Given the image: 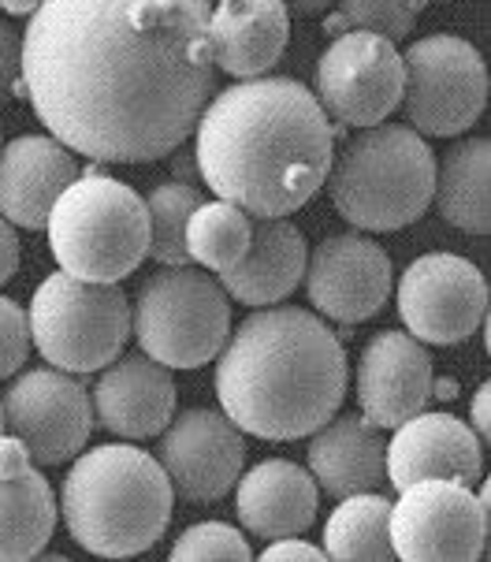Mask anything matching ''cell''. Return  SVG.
Instances as JSON below:
<instances>
[{"mask_svg": "<svg viewBox=\"0 0 491 562\" xmlns=\"http://www.w3.org/2000/svg\"><path fill=\"white\" fill-rule=\"evenodd\" d=\"M213 0H42L23 31V90L45 131L93 165H153L216 93Z\"/></svg>", "mask_w": 491, "mask_h": 562, "instance_id": "obj_1", "label": "cell"}, {"mask_svg": "<svg viewBox=\"0 0 491 562\" xmlns=\"http://www.w3.org/2000/svg\"><path fill=\"white\" fill-rule=\"evenodd\" d=\"M191 138L202 183L250 216L298 213L335 157V123L313 90L279 75L216 90Z\"/></svg>", "mask_w": 491, "mask_h": 562, "instance_id": "obj_2", "label": "cell"}, {"mask_svg": "<svg viewBox=\"0 0 491 562\" xmlns=\"http://www.w3.org/2000/svg\"><path fill=\"white\" fill-rule=\"evenodd\" d=\"M216 361V398L258 440H301L339 414L351 366L339 331L313 310L261 306L228 331Z\"/></svg>", "mask_w": 491, "mask_h": 562, "instance_id": "obj_3", "label": "cell"}, {"mask_svg": "<svg viewBox=\"0 0 491 562\" xmlns=\"http://www.w3.org/2000/svg\"><path fill=\"white\" fill-rule=\"evenodd\" d=\"M68 537L98 559H135L172 526L175 492L157 454L130 440L82 447L60 484Z\"/></svg>", "mask_w": 491, "mask_h": 562, "instance_id": "obj_4", "label": "cell"}, {"mask_svg": "<svg viewBox=\"0 0 491 562\" xmlns=\"http://www.w3.org/2000/svg\"><path fill=\"white\" fill-rule=\"evenodd\" d=\"M328 198L357 232H402L432 209L436 154L410 123L357 127L328 168Z\"/></svg>", "mask_w": 491, "mask_h": 562, "instance_id": "obj_5", "label": "cell"}, {"mask_svg": "<svg viewBox=\"0 0 491 562\" xmlns=\"http://www.w3.org/2000/svg\"><path fill=\"white\" fill-rule=\"evenodd\" d=\"M45 235L60 272L93 283H123L149 257L146 198L105 171H82L56 198Z\"/></svg>", "mask_w": 491, "mask_h": 562, "instance_id": "obj_6", "label": "cell"}, {"mask_svg": "<svg viewBox=\"0 0 491 562\" xmlns=\"http://www.w3.org/2000/svg\"><path fill=\"white\" fill-rule=\"evenodd\" d=\"M231 331V299L197 265H160L130 299V336L164 369H202Z\"/></svg>", "mask_w": 491, "mask_h": 562, "instance_id": "obj_7", "label": "cell"}, {"mask_svg": "<svg viewBox=\"0 0 491 562\" xmlns=\"http://www.w3.org/2000/svg\"><path fill=\"white\" fill-rule=\"evenodd\" d=\"M31 347L71 376L101 373L130 339V299L119 283L53 272L31 299Z\"/></svg>", "mask_w": 491, "mask_h": 562, "instance_id": "obj_8", "label": "cell"}, {"mask_svg": "<svg viewBox=\"0 0 491 562\" xmlns=\"http://www.w3.org/2000/svg\"><path fill=\"white\" fill-rule=\"evenodd\" d=\"M402 116L424 138H458L488 109V64L458 34H424L402 53Z\"/></svg>", "mask_w": 491, "mask_h": 562, "instance_id": "obj_9", "label": "cell"}, {"mask_svg": "<svg viewBox=\"0 0 491 562\" xmlns=\"http://www.w3.org/2000/svg\"><path fill=\"white\" fill-rule=\"evenodd\" d=\"M488 484L421 477L391 499V548L406 562H473L488 551Z\"/></svg>", "mask_w": 491, "mask_h": 562, "instance_id": "obj_10", "label": "cell"}, {"mask_svg": "<svg viewBox=\"0 0 491 562\" xmlns=\"http://www.w3.org/2000/svg\"><path fill=\"white\" fill-rule=\"evenodd\" d=\"M402 53L368 31L335 34L313 68V98L324 116L346 131L384 123L402 101Z\"/></svg>", "mask_w": 491, "mask_h": 562, "instance_id": "obj_11", "label": "cell"}, {"mask_svg": "<svg viewBox=\"0 0 491 562\" xmlns=\"http://www.w3.org/2000/svg\"><path fill=\"white\" fill-rule=\"evenodd\" d=\"M391 291L399 321L424 347H455L484 328L488 280L469 257L421 254Z\"/></svg>", "mask_w": 491, "mask_h": 562, "instance_id": "obj_12", "label": "cell"}, {"mask_svg": "<svg viewBox=\"0 0 491 562\" xmlns=\"http://www.w3.org/2000/svg\"><path fill=\"white\" fill-rule=\"evenodd\" d=\"M4 432L23 440L37 465L71 462L93 432L90 392L64 369H19L0 395Z\"/></svg>", "mask_w": 491, "mask_h": 562, "instance_id": "obj_13", "label": "cell"}, {"mask_svg": "<svg viewBox=\"0 0 491 562\" xmlns=\"http://www.w3.org/2000/svg\"><path fill=\"white\" fill-rule=\"evenodd\" d=\"M306 299L320 317L339 324L373 321L395 288L391 257L368 232H332L306 257Z\"/></svg>", "mask_w": 491, "mask_h": 562, "instance_id": "obj_14", "label": "cell"}, {"mask_svg": "<svg viewBox=\"0 0 491 562\" xmlns=\"http://www.w3.org/2000/svg\"><path fill=\"white\" fill-rule=\"evenodd\" d=\"M172 492L186 503H216L231 495L246 465V432L224 409L191 406L164 425L157 443Z\"/></svg>", "mask_w": 491, "mask_h": 562, "instance_id": "obj_15", "label": "cell"}, {"mask_svg": "<svg viewBox=\"0 0 491 562\" xmlns=\"http://www.w3.org/2000/svg\"><path fill=\"white\" fill-rule=\"evenodd\" d=\"M432 387H436L432 355L410 331L384 328L365 342L354 373V395L357 414L368 425L384 428V432L399 428L406 417L429 406Z\"/></svg>", "mask_w": 491, "mask_h": 562, "instance_id": "obj_16", "label": "cell"}, {"mask_svg": "<svg viewBox=\"0 0 491 562\" xmlns=\"http://www.w3.org/2000/svg\"><path fill=\"white\" fill-rule=\"evenodd\" d=\"M484 451L480 436L447 409H421L391 428L387 440V484L395 492L421 477H447L477 484L484 477Z\"/></svg>", "mask_w": 491, "mask_h": 562, "instance_id": "obj_17", "label": "cell"}, {"mask_svg": "<svg viewBox=\"0 0 491 562\" xmlns=\"http://www.w3.org/2000/svg\"><path fill=\"white\" fill-rule=\"evenodd\" d=\"M175 380L149 355H119L98 373L90 387L93 425H101L116 440H153L175 417Z\"/></svg>", "mask_w": 491, "mask_h": 562, "instance_id": "obj_18", "label": "cell"}, {"mask_svg": "<svg viewBox=\"0 0 491 562\" xmlns=\"http://www.w3.org/2000/svg\"><path fill=\"white\" fill-rule=\"evenodd\" d=\"M82 176L79 157L53 135H19L0 146V216L45 232L56 198Z\"/></svg>", "mask_w": 491, "mask_h": 562, "instance_id": "obj_19", "label": "cell"}, {"mask_svg": "<svg viewBox=\"0 0 491 562\" xmlns=\"http://www.w3.org/2000/svg\"><path fill=\"white\" fill-rule=\"evenodd\" d=\"M320 488L306 465L290 459H264L235 481L239 526L258 540L301 537L313 529Z\"/></svg>", "mask_w": 491, "mask_h": 562, "instance_id": "obj_20", "label": "cell"}, {"mask_svg": "<svg viewBox=\"0 0 491 562\" xmlns=\"http://www.w3.org/2000/svg\"><path fill=\"white\" fill-rule=\"evenodd\" d=\"M290 42V12L283 0H213L209 49L216 71L261 79L279 64Z\"/></svg>", "mask_w": 491, "mask_h": 562, "instance_id": "obj_21", "label": "cell"}, {"mask_svg": "<svg viewBox=\"0 0 491 562\" xmlns=\"http://www.w3.org/2000/svg\"><path fill=\"white\" fill-rule=\"evenodd\" d=\"M306 257V235L290 216H253L250 246H246L242 261L228 272H216V280L228 291V299L250 310L279 306L301 283Z\"/></svg>", "mask_w": 491, "mask_h": 562, "instance_id": "obj_22", "label": "cell"}, {"mask_svg": "<svg viewBox=\"0 0 491 562\" xmlns=\"http://www.w3.org/2000/svg\"><path fill=\"white\" fill-rule=\"evenodd\" d=\"M306 462L317 488L332 499L380 492L387 484V436L362 414H335L309 432Z\"/></svg>", "mask_w": 491, "mask_h": 562, "instance_id": "obj_23", "label": "cell"}, {"mask_svg": "<svg viewBox=\"0 0 491 562\" xmlns=\"http://www.w3.org/2000/svg\"><path fill=\"white\" fill-rule=\"evenodd\" d=\"M491 142L484 135H466L450 142L436 160L432 205L450 227L466 235L491 232Z\"/></svg>", "mask_w": 491, "mask_h": 562, "instance_id": "obj_24", "label": "cell"}, {"mask_svg": "<svg viewBox=\"0 0 491 562\" xmlns=\"http://www.w3.org/2000/svg\"><path fill=\"white\" fill-rule=\"evenodd\" d=\"M60 507L53 484L42 470H26L23 477L0 481V562L37 559L49 548Z\"/></svg>", "mask_w": 491, "mask_h": 562, "instance_id": "obj_25", "label": "cell"}, {"mask_svg": "<svg viewBox=\"0 0 491 562\" xmlns=\"http://www.w3.org/2000/svg\"><path fill=\"white\" fill-rule=\"evenodd\" d=\"M324 521V555L343 562L395 559L391 548V499L384 492H357L335 499Z\"/></svg>", "mask_w": 491, "mask_h": 562, "instance_id": "obj_26", "label": "cell"}, {"mask_svg": "<svg viewBox=\"0 0 491 562\" xmlns=\"http://www.w3.org/2000/svg\"><path fill=\"white\" fill-rule=\"evenodd\" d=\"M250 232V213H242L239 205L224 202V198H213V202L197 205L186 221V257L205 272H228L242 261Z\"/></svg>", "mask_w": 491, "mask_h": 562, "instance_id": "obj_27", "label": "cell"}, {"mask_svg": "<svg viewBox=\"0 0 491 562\" xmlns=\"http://www.w3.org/2000/svg\"><path fill=\"white\" fill-rule=\"evenodd\" d=\"M202 205V190L186 183H160L146 194L149 257L160 265H191L186 257V221Z\"/></svg>", "mask_w": 491, "mask_h": 562, "instance_id": "obj_28", "label": "cell"}, {"mask_svg": "<svg viewBox=\"0 0 491 562\" xmlns=\"http://www.w3.org/2000/svg\"><path fill=\"white\" fill-rule=\"evenodd\" d=\"M335 15L328 19V34L368 31L387 42H406L418 26L429 0H332Z\"/></svg>", "mask_w": 491, "mask_h": 562, "instance_id": "obj_29", "label": "cell"}, {"mask_svg": "<svg viewBox=\"0 0 491 562\" xmlns=\"http://www.w3.org/2000/svg\"><path fill=\"white\" fill-rule=\"evenodd\" d=\"M175 562H202V559H220V562H246L253 559L250 540L242 529L228 526V521H197V526L179 532L172 544Z\"/></svg>", "mask_w": 491, "mask_h": 562, "instance_id": "obj_30", "label": "cell"}, {"mask_svg": "<svg viewBox=\"0 0 491 562\" xmlns=\"http://www.w3.org/2000/svg\"><path fill=\"white\" fill-rule=\"evenodd\" d=\"M31 358V317L15 299L0 294V380H12Z\"/></svg>", "mask_w": 491, "mask_h": 562, "instance_id": "obj_31", "label": "cell"}, {"mask_svg": "<svg viewBox=\"0 0 491 562\" xmlns=\"http://www.w3.org/2000/svg\"><path fill=\"white\" fill-rule=\"evenodd\" d=\"M26 98L23 90V34L0 19V101Z\"/></svg>", "mask_w": 491, "mask_h": 562, "instance_id": "obj_32", "label": "cell"}, {"mask_svg": "<svg viewBox=\"0 0 491 562\" xmlns=\"http://www.w3.org/2000/svg\"><path fill=\"white\" fill-rule=\"evenodd\" d=\"M31 451L23 447V440L12 432H0V481H12V477H23L31 470Z\"/></svg>", "mask_w": 491, "mask_h": 562, "instance_id": "obj_33", "label": "cell"}, {"mask_svg": "<svg viewBox=\"0 0 491 562\" xmlns=\"http://www.w3.org/2000/svg\"><path fill=\"white\" fill-rule=\"evenodd\" d=\"M261 559H269V562H276V559L320 562V559H328V555H324V548H317V544H306V540H298V537H283V540H269V548L261 551Z\"/></svg>", "mask_w": 491, "mask_h": 562, "instance_id": "obj_34", "label": "cell"}, {"mask_svg": "<svg viewBox=\"0 0 491 562\" xmlns=\"http://www.w3.org/2000/svg\"><path fill=\"white\" fill-rule=\"evenodd\" d=\"M19 254H23V246H19L15 224L0 216V288L19 272Z\"/></svg>", "mask_w": 491, "mask_h": 562, "instance_id": "obj_35", "label": "cell"}, {"mask_svg": "<svg viewBox=\"0 0 491 562\" xmlns=\"http://www.w3.org/2000/svg\"><path fill=\"white\" fill-rule=\"evenodd\" d=\"M168 160H172V179H175V183H186V187L202 183V171H197L194 149H186V142H183V146H175L172 154H168Z\"/></svg>", "mask_w": 491, "mask_h": 562, "instance_id": "obj_36", "label": "cell"}, {"mask_svg": "<svg viewBox=\"0 0 491 562\" xmlns=\"http://www.w3.org/2000/svg\"><path fill=\"white\" fill-rule=\"evenodd\" d=\"M488 398H491V384H480L473 395V406H469V428L480 436V443L488 447L491 440V422H488Z\"/></svg>", "mask_w": 491, "mask_h": 562, "instance_id": "obj_37", "label": "cell"}, {"mask_svg": "<svg viewBox=\"0 0 491 562\" xmlns=\"http://www.w3.org/2000/svg\"><path fill=\"white\" fill-rule=\"evenodd\" d=\"M283 8L298 19H313V15H324L328 8H332V0H283Z\"/></svg>", "mask_w": 491, "mask_h": 562, "instance_id": "obj_38", "label": "cell"}, {"mask_svg": "<svg viewBox=\"0 0 491 562\" xmlns=\"http://www.w3.org/2000/svg\"><path fill=\"white\" fill-rule=\"evenodd\" d=\"M42 0H0V12L12 15V19H31L37 12Z\"/></svg>", "mask_w": 491, "mask_h": 562, "instance_id": "obj_39", "label": "cell"}, {"mask_svg": "<svg viewBox=\"0 0 491 562\" xmlns=\"http://www.w3.org/2000/svg\"><path fill=\"white\" fill-rule=\"evenodd\" d=\"M0 432H4V414H0Z\"/></svg>", "mask_w": 491, "mask_h": 562, "instance_id": "obj_40", "label": "cell"}]
</instances>
